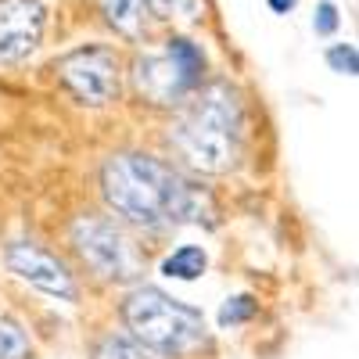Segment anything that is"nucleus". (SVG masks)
Wrapping results in <instances>:
<instances>
[{"mask_svg": "<svg viewBox=\"0 0 359 359\" xmlns=\"http://www.w3.org/2000/svg\"><path fill=\"white\" fill-rule=\"evenodd\" d=\"M241 133H245V115H241L237 94L226 83H208L176 115V123L169 130V144L191 169L205 176H223L237 169Z\"/></svg>", "mask_w": 359, "mask_h": 359, "instance_id": "2", "label": "nucleus"}, {"mask_svg": "<svg viewBox=\"0 0 359 359\" xmlns=\"http://www.w3.org/2000/svg\"><path fill=\"white\" fill-rule=\"evenodd\" d=\"M327 65L338 76H355L359 72V54H355L352 43H334V47H327Z\"/></svg>", "mask_w": 359, "mask_h": 359, "instance_id": "14", "label": "nucleus"}, {"mask_svg": "<svg viewBox=\"0 0 359 359\" xmlns=\"http://www.w3.org/2000/svg\"><path fill=\"white\" fill-rule=\"evenodd\" d=\"M255 309H259V302H255L252 294H233V298H226L223 309H219V327H237V323H248V320L255 316Z\"/></svg>", "mask_w": 359, "mask_h": 359, "instance_id": "13", "label": "nucleus"}, {"mask_svg": "<svg viewBox=\"0 0 359 359\" xmlns=\"http://www.w3.org/2000/svg\"><path fill=\"white\" fill-rule=\"evenodd\" d=\"M4 259H8V269L15 277H22L25 284L40 287L43 294L62 298V302H76V280H72V273L50 252L29 245V241H18V245L8 248Z\"/></svg>", "mask_w": 359, "mask_h": 359, "instance_id": "8", "label": "nucleus"}, {"mask_svg": "<svg viewBox=\"0 0 359 359\" xmlns=\"http://www.w3.org/2000/svg\"><path fill=\"white\" fill-rule=\"evenodd\" d=\"M54 76L83 108H108L123 94V57L108 43H83L62 54Z\"/></svg>", "mask_w": 359, "mask_h": 359, "instance_id": "5", "label": "nucleus"}, {"mask_svg": "<svg viewBox=\"0 0 359 359\" xmlns=\"http://www.w3.org/2000/svg\"><path fill=\"white\" fill-rule=\"evenodd\" d=\"M97 359H162L151 348H144L133 338H104L97 348Z\"/></svg>", "mask_w": 359, "mask_h": 359, "instance_id": "12", "label": "nucleus"}, {"mask_svg": "<svg viewBox=\"0 0 359 359\" xmlns=\"http://www.w3.org/2000/svg\"><path fill=\"white\" fill-rule=\"evenodd\" d=\"M101 194L115 216L147 230L212 223V198L151 155H111L101 165Z\"/></svg>", "mask_w": 359, "mask_h": 359, "instance_id": "1", "label": "nucleus"}, {"mask_svg": "<svg viewBox=\"0 0 359 359\" xmlns=\"http://www.w3.org/2000/svg\"><path fill=\"white\" fill-rule=\"evenodd\" d=\"M266 4H269V11H273V15H287V11H294L298 0H266Z\"/></svg>", "mask_w": 359, "mask_h": 359, "instance_id": "17", "label": "nucleus"}, {"mask_svg": "<svg viewBox=\"0 0 359 359\" xmlns=\"http://www.w3.org/2000/svg\"><path fill=\"white\" fill-rule=\"evenodd\" d=\"M338 8L331 4V0H320L316 4V15H313V29H316V36H334L338 33Z\"/></svg>", "mask_w": 359, "mask_h": 359, "instance_id": "15", "label": "nucleus"}, {"mask_svg": "<svg viewBox=\"0 0 359 359\" xmlns=\"http://www.w3.org/2000/svg\"><path fill=\"white\" fill-rule=\"evenodd\" d=\"M29 352H33V345H29L25 331L15 320L0 316V359H29Z\"/></svg>", "mask_w": 359, "mask_h": 359, "instance_id": "11", "label": "nucleus"}, {"mask_svg": "<svg viewBox=\"0 0 359 359\" xmlns=\"http://www.w3.org/2000/svg\"><path fill=\"white\" fill-rule=\"evenodd\" d=\"M47 29V8L40 0H0V65H18L36 54Z\"/></svg>", "mask_w": 359, "mask_h": 359, "instance_id": "7", "label": "nucleus"}, {"mask_svg": "<svg viewBox=\"0 0 359 359\" xmlns=\"http://www.w3.org/2000/svg\"><path fill=\"white\" fill-rule=\"evenodd\" d=\"M176 4H180V0H147V8H151L155 15H162V18H165V15H172V11H176Z\"/></svg>", "mask_w": 359, "mask_h": 359, "instance_id": "16", "label": "nucleus"}, {"mask_svg": "<svg viewBox=\"0 0 359 359\" xmlns=\"http://www.w3.org/2000/svg\"><path fill=\"white\" fill-rule=\"evenodd\" d=\"M104 22L115 29L123 40L137 43L144 36V25H147V0H97Z\"/></svg>", "mask_w": 359, "mask_h": 359, "instance_id": "9", "label": "nucleus"}, {"mask_svg": "<svg viewBox=\"0 0 359 359\" xmlns=\"http://www.w3.org/2000/svg\"><path fill=\"white\" fill-rule=\"evenodd\" d=\"M205 54L184 36H172L162 54H140L133 62V90L158 108L184 104L194 90H201Z\"/></svg>", "mask_w": 359, "mask_h": 359, "instance_id": "4", "label": "nucleus"}, {"mask_svg": "<svg viewBox=\"0 0 359 359\" xmlns=\"http://www.w3.org/2000/svg\"><path fill=\"white\" fill-rule=\"evenodd\" d=\"M72 241L83 262L104 280L126 284L144 273V255L126 237V230L111 223L108 216H79L72 223Z\"/></svg>", "mask_w": 359, "mask_h": 359, "instance_id": "6", "label": "nucleus"}, {"mask_svg": "<svg viewBox=\"0 0 359 359\" xmlns=\"http://www.w3.org/2000/svg\"><path fill=\"white\" fill-rule=\"evenodd\" d=\"M205 266H208L205 248H198V245H180L172 255H165L162 273L172 277V280H198V277L205 273Z\"/></svg>", "mask_w": 359, "mask_h": 359, "instance_id": "10", "label": "nucleus"}, {"mask_svg": "<svg viewBox=\"0 0 359 359\" xmlns=\"http://www.w3.org/2000/svg\"><path fill=\"white\" fill-rule=\"evenodd\" d=\"M123 320L133 331V341L155 355H184L205 341V316L162 287H133L123 302Z\"/></svg>", "mask_w": 359, "mask_h": 359, "instance_id": "3", "label": "nucleus"}]
</instances>
